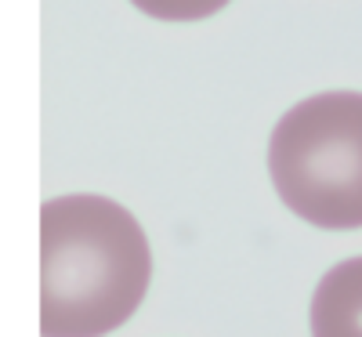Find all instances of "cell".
<instances>
[{
    "instance_id": "1",
    "label": "cell",
    "mask_w": 362,
    "mask_h": 337,
    "mask_svg": "<svg viewBox=\"0 0 362 337\" xmlns=\"http://www.w3.org/2000/svg\"><path fill=\"white\" fill-rule=\"evenodd\" d=\"M153 251L109 196L73 193L40 207V333L105 337L145 301Z\"/></svg>"
},
{
    "instance_id": "2",
    "label": "cell",
    "mask_w": 362,
    "mask_h": 337,
    "mask_svg": "<svg viewBox=\"0 0 362 337\" xmlns=\"http://www.w3.org/2000/svg\"><path fill=\"white\" fill-rule=\"evenodd\" d=\"M279 200L315 229H362V91H322L290 105L268 138Z\"/></svg>"
},
{
    "instance_id": "3",
    "label": "cell",
    "mask_w": 362,
    "mask_h": 337,
    "mask_svg": "<svg viewBox=\"0 0 362 337\" xmlns=\"http://www.w3.org/2000/svg\"><path fill=\"white\" fill-rule=\"evenodd\" d=\"M312 337H362V258L334 265L312 294Z\"/></svg>"
},
{
    "instance_id": "4",
    "label": "cell",
    "mask_w": 362,
    "mask_h": 337,
    "mask_svg": "<svg viewBox=\"0 0 362 337\" xmlns=\"http://www.w3.org/2000/svg\"><path fill=\"white\" fill-rule=\"evenodd\" d=\"M131 4L160 22H203L228 8V0H131Z\"/></svg>"
}]
</instances>
